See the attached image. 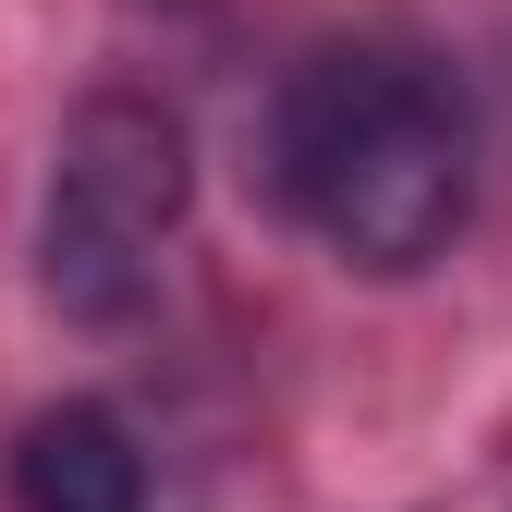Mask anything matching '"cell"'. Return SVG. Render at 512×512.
<instances>
[{"label": "cell", "instance_id": "1", "mask_svg": "<svg viewBox=\"0 0 512 512\" xmlns=\"http://www.w3.org/2000/svg\"><path fill=\"white\" fill-rule=\"evenodd\" d=\"M293 220L366 281H415L476 208V110L415 49H317L269 110Z\"/></svg>", "mask_w": 512, "mask_h": 512}, {"label": "cell", "instance_id": "2", "mask_svg": "<svg viewBox=\"0 0 512 512\" xmlns=\"http://www.w3.org/2000/svg\"><path fill=\"white\" fill-rule=\"evenodd\" d=\"M183 196H196V147L183 122L135 86L86 98L61 122L49 159V220H37V293L74 317V330H122L159 293V256L183 232Z\"/></svg>", "mask_w": 512, "mask_h": 512}, {"label": "cell", "instance_id": "3", "mask_svg": "<svg viewBox=\"0 0 512 512\" xmlns=\"http://www.w3.org/2000/svg\"><path fill=\"white\" fill-rule=\"evenodd\" d=\"M13 512H147V452L110 403H49L13 439Z\"/></svg>", "mask_w": 512, "mask_h": 512}]
</instances>
